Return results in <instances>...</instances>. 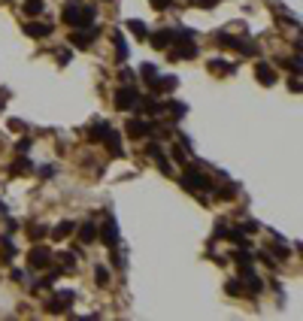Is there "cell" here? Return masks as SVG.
Listing matches in <instances>:
<instances>
[{
  "label": "cell",
  "instance_id": "obj_1",
  "mask_svg": "<svg viewBox=\"0 0 303 321\" xmlns=\"http://www.w3.org/2000/svg\"><path fill=\"white\" fill-rule=\"evenodd\" d=\"M64 22L67 25H73V27H91V22H94V9L91 6H79V3H70L67 9H64Z\"/></svg>",
  "mask_w": 303,
  "mask_h": 321
},
{
  "label": "cell",
  "instance_id": "obj_2",
  "mask_svg": "<svg viewBox=\"0 0 303 321\" xmlns=\"http://www.w3.org/2000/svg\"><path fill=\"white\" fill-rule=\"evenodd\" d=\"M139 103V94L134 91V88H121V91L115 94V106L118 109H131V106H137Z\"/></svg>",
  "mask_w": 303,
  "mask_h": 321
},
{
  "label": "cell",
  "instance_id": "obj_3",
  "mask_svg": "<svg viewBox=\"0 0 303 321\" xmlns=\"http://www.w3.org/2000/svg\"><path fill=\"white\" fill-rule=\"evenodd\" d=\"M182 185H185L188 191H206V188H209V182L203 179L200 173H194V170H188V173L182 176Z\"/></svg>",
  "mask_w": 303,
  "mask_h": 321
},
{
  "label": "cell",
  "instance_id": "obj_4",
  "mask_svg": "<svg viewBox=\"0 0 303 321\" xmlns=\"http://www.w3.org/2000/svg\"><path fill=\"white\" fill-rule=\"evenodd\" d=\"M167 43H170V46L176 43V33H173V30H158V33H152V46H155V49H167Z\"/></svg>",
  "mask_w": 303,
  "mask_h": 321
},
{
  "label": "cell",
  "instance_id": "obj_5",
  "mask_svg": "<svg viewBox=\"0 0 303 321\" xmlns=\"http://www.w3.org/2000/svg\"><path fill=\"white\" fill-rule=\"evenodd\" d=\"M128 134L131 136H149L152 134V124H146V121H139V118H134V121H128Z\"/></svg>",
  "mask_w": 303,
  "mask_h": 321
},
{
  "label": "cell",
  "instance_id": "obj_6",
  "mask_svg": "<svg viewBox=\"0 0 303 321\" xmlns=\"http://www.w3.org/2000/svg\"><path fill=\"white\" fill-rule=\"evenodd\" d=\"M52 258H55V255H52L49 248H33V252H30V264L33 267H46V264H52Z\"/></svg>",
  "mask_w": 303,
  "mask_h": 321
},
{
  "label": "cell",
  "instance_id": "obj_7",
  "mask_svg": "<svg viewBox=\"0 0 303 321\" xmlns=\"http://www.w3.org/2000/svg\"><path fill=\"white\" fill-rule=\"evenodd\" d=\"M100 240H103L106 245H115V242H118V234H115V221H112V218H106V224H103V234H100Z\"/></svg>",
  "mask_w": 303,
  "mask_h": 321
},
{
  "label": "cell",
  "instance_id": "obj_8",
  "mask_svg": "<svg viewBox=\"0 0 303 321\" xmlns=\"http://www.w3.org/2000/svg\"><path fill=\"white\" fill-rule=\"evenodd\" d=\"M94 33H97L94 27H91V30H85V33H73V40H70V43H73V46H79V49H85L88 43H91V37H94Z\"/></svg>",
  "mask_w": 303,
  "mask_h": 321
},
{
  "label": "cell",
  "instance_id": "obj_9",
  "mask_svg": "<svg viewBox=\"0 0 303 321\" xmlns=\"http://www.w3.org/2000/svg\"><path fill=\"white\" fill-rule=\"evenodd\" d=\"M25 30L30 37H49L52 33V25H25Z\"/></svg>",
  "mask_w": 303,
  "mask_h": 321
},
{
  "label": "cell",
  "instance_id": "obj_10",
  "mask_svg": "<svg viewBox=\"0 0 303 321\" xmlns=\"http://www.w3.org/2000/svg\"><path fill=\"white\" fill-rule=\"evenodd\" d=\"M209 64H212V70H216V73H234V70H237L230 61H219V58H212Z\"/></svg>",
  "mask_w": 303,
  "mask_h": 321
},
{
  "label": "cell",
  "instance_id": "obj_11",
  "mask_svg": "<svg viewBox=\"0 0 303 321\" xmlns=\"http://www.w3.org/2000/svg\"><path fill=\"white\" fill-rule=\"evenodd\" d=\"M70 230H73V221H61L52 237H55V240H64V237H70Z\"/></svg>",
  "mask_w": 303,
  "mask_h": 321
},
{
  "label": "cell",
  "instance_id": "obj_12",
  "mask_svg": "<svg viewBox=\"0 0 303 321\" xmlns=\"http://www.w3.org/2000/svg\"><path fill=\"white\" fill-rule=\"evenodd\" d=\"M258 79H261V82H267V85H270V82L276 79V73H273V70H270V67H258Z\"/></svg>",
  "mask_w": 303,
  "mask_h": 321
},
{
  "label": "cell",
  "instance_id": "obj_13",
  "mask_svg": "<svg viewBox=\"0 0 303 321\" xmlns=\"http://www.w3.org/2000/svg\"><path fill=\"white\" fill-rule=\"evenodd\" d=\"M97 234H94V224H82V234H79V240L82 242H91Z\"/></svg>",
  "mask_w": 303,
  "mask_h": 321
},
{
  "label": "cell",
  "instance_id": "obj_14",
  "mask_svg": "<svg viewBox=\"0 0 303 321\" xmlns=\"http://www.w3.org/2000/svg\"><path fill=\"white\" fill-rule=\"evenodd\" d=\"M128 27L137 33V37H146V33H149V27L146 25H142V22H128Z\"/></svg>",
  "mask_w": 303,
  "mask_h": 321
},
{
  "label": "cell",
  "instance_id": "obj_15",
  "mask_svg": "<svg viewBox=\"0 0 303 321\" xmlns=\"http://www.w3.org/2000/svg\"><path fill=\"white\" fill-rule=\"evenodd\" d=\"M167 112H173V118H182L185 115V106L182 103H167Z\"/></svg>",
  "mask_w": 303,
  "mask_h": 321
},
{
  "label": "cell",
  "instance_id": "obj_16",
  "mask_svg": "<svg viewBox=\"0 0 303 321\" xmlns=\"http://www.w3.org/2000/svg\"><path fill=\"white\" fill-rule=\"evenodd\" d=\"M139 73H142V79H149V82H155V79H158V70H155L152 64H146V67L139 70Z\"/></svg>",
  "mask_w": 303,
  "mask_h": 321
},
{
  "label": "cell",
  "instance_id": "obj_17",
  "mask_svg": "<svg viewBox=\"0 0 303 321\" xmlns=\"http://www.w3.org/2000/svg\"><path fill=\"white\" fill-rule=\"evenodd\" d=\"M25 9H28V12H43V3H40V0H28Z\"/></svg>",
  "mask_w": 303,
  "mask_h": 321
},
{
  "label": "cell",
  "instance_id": "obj_18",
  "mask_svg": "<svg viewBox=\"0 0 303 321\" xmlns=\"http://www.w3.org/2000/svg\"><path fill=\"white\" fill-rule=\"evenodd\" d=\"M94 276L100 279V285H106V279H110V273H106V270H103V267H97V270H94Z\"/></svg>",
  "mask_w": 303,
  "mask_h": 321
},
{
  "label": "cell",
  "instance_id": "obj_19",
  "mask_svg": "<svg viewBox=\"0 0 303 321\" xmlns=\"http://www.w3.org/2000/svg\"><path fill=\"white\" fill-rule=\"evenodd\" d=\"M149 3H152L155 9H167V6H170V0H149Z\"/></svg>",
  "mask_w": 303,
  "mask_h": 321
},
{
  "label": "cell",
  "instance_id": "obj_20",
  "mask_svg": "<svg viewBox=\"0 0 303 321\" xmlns=\"http://www.w3.org/2000/svg\"><path fill=\"white\" fill-rule=\"evenodd\" d=\"M227 294H234V297H237V294H240V285H237V282H230V285H227Z\"/></svg>",
  "mask_w": 303,
  "mask_h": 321
}]
</instances>
